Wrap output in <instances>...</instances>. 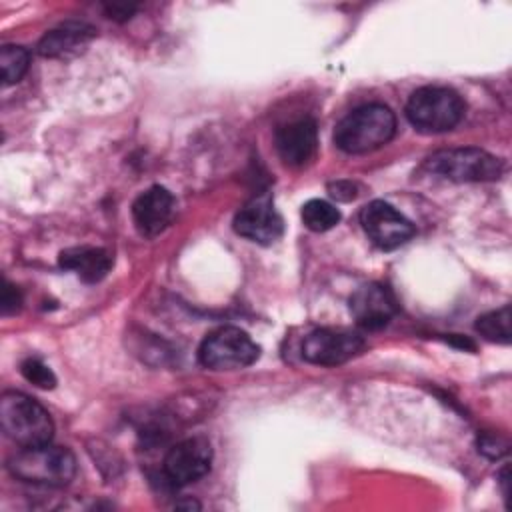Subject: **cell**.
Masks as SVG:
<instances>
[{
	"label": "cell",
	"mask_w": 512,
	"mask_h": 512,
	"mask_svg": "<svg viewBox=\"0 0 512 512\" xmlns=\"http://www.w3.org/2000/svg\"><path fill=\"white\" fill-rule=\"evenodd\" d=\"M368 238L382 250H394L414 236V224L384 200H372L360 212Z\"/></svg>",
	"instance_id": "ba28073f"
},
{
	"label": "cell",
	"mask_w": 512,
	"mask_h": 512,
	"mask_svg": "<svg viewBox=\"0 0 512 512\" xmlns=\"http://www.w3.org/2000/svg\"><path fill=\"white\" fill-rule=\"evenodd\" d=\"M424 168L454 182H488L500 178L504 162L480 148H452L428 156Z\"/></svg>",
	"instance_id": "5b68a950"
},
{
	"label": "cell",
	"mask_w": 512,
	"mask_h": 512,
	"mask_svg": "<svg viewBox=\"0 0 512 512\" xmlns=\"http://www.w3.org/2000/svg\"><path fill=\"white\" fill-rule=\"evenodd\" d=\"M60 266L74 270L84 282H100L112 266V256L104 248L74 246L60 252Z\"/></svg>",
	"instance_id": "9a60e30c"
},
{
	"label": "cell",
	"mask_w": 512,
	"mask_h": 512,
	"mask_svg": "<svg viewBox=\"0 0 512 512\" xmlns=\"http://www.w3.org/2000/svg\"><path fill=\"white\" fill-rule=\"evenodd\" d=\"M364 350V338L344 328H318L302 342V358L318 366H338Z\"/></svg>",
	"instance_id": "52a82bcc"
},
{
	"label": "cell",
	"mask_w": 512,
	"mask_h": 512,
	"mask_svg": "<svg viewBox=\"0 0 512 512\" xmlns=\"http://www.w3.org/2000/svg\"><path fill=\"white\" fill-rule=\"evenodd\" d=\"M0 302H2V312H4V314H10V312L18 310V306H20V292H18L12 284L4 282Z\"/></svg>",
	"instance_id": "ffe728a7"
},
{
	"label": "cell",
	"mask_w": 512,
	"mask_h": 512,
	"mask_svg": "<svg viewBox=\"0 0 512 512\" xmlns=\"http://www.w3.org/2000/svg\"><path fill=\"white\" fill-rule=\"evenodd\" d=\"M28 52L16 44H4L0 48V68H2V84H16L28 70Z\"/></svg>",
	"instance_id": "ac0fdd59"
},
{
	"label": "cell",
	"mask_w": 512,
	"mask_h": 512,
	"mask_svg": "<svg viewBox=\"0 0 512 512\" xmlns=\"http://www.w3.org/2000/svg\"><path fill=\"white\" fill-rule=\"evenodd\" d=\"M174 196L164 186H150L132 204V218L140 234L156 236L172 220Z\"/></svg>",
	"instance_id": "4fadbf2b"
},
{
	"label": "cell",
	"mask_w": 512,
	"mask_h": 512,
	"mask_svg": "<svg viewBox=\"0 0 512 512\" xmlns=\"http://www.w3.org/2000/svg\"><path fill=\"white\" fill-rule=\"evenodd\" d=\"M328 192L336 200H352V198H356V184L346 182V180H338V182H332L328 186Z\"/></svg>",
	"instance_id": "44dd1931"
},
{
	"label": "cell",
	"mask_w": 512,
	"mask_h": 512,
	"mask_svg": "<svg viewBox=\"0 0 512 512\" xmlns=\"http://www.w3.org/2000/svg\"><path fill=\"white\" fill-rule=\"evenodd\" d=\"M394 132V112L384 104H366L336 124L334 142L346 154H366L390 142Z\"/></svg>",
	"instance_id": "6da1fadb"
},
{
	"label": "cell",
	"mask_w": 512,
	"mask_h": 512,
	"mask_svg": "<svg viewBox=\"0 0 512 512\" xmlns=\"http://www.w3.org/2000/svg\"><path fill=\"white\" fill-rule=\"evenodd\" d=\"M20 372L22 376L38 386V388H44V390H50L56 386V376L54 372L40 360V358H26L22 364H20Z\"/></svg>",
	"instance_id": "d6986e66"
},
{
	"label": "cell",
	"mask_w": 512,
	"mask_h": 512,
	"mask_svg": "<svg viewBox=\"0 0 512 512\" xmlns=\"http://www.w3.org/2000/svg\"><path fill=\"white\" fill-rule=\"evenodd\" d=\"M8 470L22 482L60 488L76 476V458L68 448L48 442L16 452L8 460Z\"/></svg>",
	"instance_id": "7a4b0ae2"
},
{
	"label": "cell",
	"mask_w": 512,
	"mask_h": 512,
	"mask_svg": "<svg viewBox=\"0 0 512 512\" xmlns=\"http://www.w3.org/2000/svg\"><path fill=\"white\" fill-rule=\"evenodd\" d=\"M318 128L312 118H298L276 130V150L284 164L304 166L316 154Z\"/></svg>",
	"instance_id": "7c38bea8"
},
{
	"label": "cell",
	"mask_w": 512,
	"mask_h": 512,
	"mask_svg": "<svg viewBox=\"0 0 512 512\" xmlns=\"http://www.w3.org/2000/svg\"><path fill=\"white\" fill-rule=\"evenodd\" d=\"M260 356V346L240 328L222 326L210 332L200 348L198 360L210 370H238L254 364Z\"/></svg>",
	"instance_id": "8992f818"
},
{
	"label": "cell",
	"mask_w": 512,
	"mask_h": 512,
	"mask_svg": "<svg viewBox=\"0 0 512 512\" xmlns=\"http://www.w3.org/2000/svg\"><path fill=\"white\" fill-rule=\"evenodd\" d=\"M476 330L492 342L508 344L512 338V328H510V306H502L498 310H492L476 320Z\"/></svg>",
	"instance_id": "e0dca14e"
},
{
	"label": "cell",
	"mask_w": 512,
	"mask_h": 512,
	"mask_svg": "<svg viewBox=\"0 0 512 512\" xmlns=\"http://www.w3.org/2000/svg\"><path fill=\"white\" fill-rule=\"evenodd\" d=\"M134 10H136V6H128V4H110V6H106V14H110V18H116V20L130 18V14Z\"/></svg>",
	"instance_id": "603a6c76"
},
{
	"label": "cell",
	"mask_w": 512,
	"mask_h": 512,
	"mask_svg": "<svg viewBox=\"0 0 512 512\" xmlns=\"http://www.w3.org/2000/svg\"><path fill=\"white\" fill-rule=\"evenodd\" d=\"M94 36L96 30L84 22H64L42 36L38 42V54L44 58L68 60L84 52Z\"/></svg>",
	"instance_id": "5bb4252c"
},
{
	"label": "cell",
	"mask_w": 512,
	"mask_h": 512,
	"mask_svg": "<svg viewBox=\"0 0 512 512\" xmlns=\"http://www.w3.org/2000/svg\"><path fill=\"white\" fill-rule=\"evenodd\" d=\"M464 116L462 98L442 86H424L412 92L406 104V118L424 134L452 130Z\"/></svg>",
	"instance_id": "277c9868"
},
{
	"label": "cell",
	"mask_w": 512,
	"mask_h": 512,
	"mask_svg": "<svg viewBox=\"0 0 512 512\" xmlns=\"http://www.w3.org/2000/svg\"><path fill=\"white\" fill-rule=\"evenodd\" d=\"M396 298L394 294L376 282L360 286L350 296V312L358 326L366 330H380L396 316Z\"/></svg>",
	"instance_id": "30bf717a"
},
{
	"label": "cell",
	"mask_w": 512,
	"mask_h": 512,
	"mask_svg": "<svg viewBox=\"0 0 512 512\" xmlns=\"http://www.w3.org/2000/svg\"><path fill=\"white\" fill-rule=\"evenodd\" d=\"M0 424L4 434L22 448L48 444L54 434V422L44 406L14 390L0 398Z\"/></svg>",
	"instance_id": "3957f363"
},
{
	"label": "cell",
	"mask_w": 512,
	"mask_h": 512,
	"mask_svg": "<svg viewBox=\"0 0 512 512\" xmlns=\"http://www.w3.org/2000/svg\"><path fill=\"white\" fill-rule=\"evenodd\" d=\"M480 452H484L486 456H490V458H498L500 454H504L506 452V444H498L492 436H486V438H482L480 440Z\"/></svg>",
	"instance_id": "7402d4cb"
},
{
	"label": "cell",
	"mask_w": 512,
	"mask_h": 512,
	"mask_svg": "<svg viewBox=\"0 0 512 512\" xmlns=\"http://www.w3.org/2000/svg\"><path fill=\"white\" fill-rule=\"evenodd\" d=\"M212 464V446L206 438L194 436L178 442L164 458V474L176 484H192L208 474Z\"/></svg>",
	"instance_id": "9c48e42d"
},
{
	"label": "cell",
	"mask_w": 512,
	"mask_h": 512,
	"mask_svg": "<svg viewBox=\"0 0 512 512\" xmlns=\"http://www.w3.org/2000/svg\"><path fill=\"white\" fill-rule=\"evenodd\" d=\"M302 222L312 232H326L340 222V212L326 200L314 198L302 206Z\"/></svg>",
	"instance_id": "2e32d148"
},
{
	"label": "cell",
	"mask_w": 512,
	"mask_h": 512,
	"mask_svg": "<svg viewBox=\"0 0 512 512\" xmlns=\"http://www.w3.org/2000/svg\"><path fill=\"white\" fill-rule=\"evenodd\" d=\"M234 230L258 244H272L282 236L284 224L268 194L248 202L234 218Z\"/></svg>",
	"instance_id": "8fae6325"
}]
</instances>
